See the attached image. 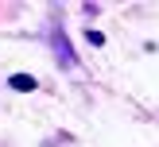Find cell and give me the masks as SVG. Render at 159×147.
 Wrapping results in <instances>:
<instances>
[{
	"label": "cell",
	"mask_w": 159,
	"mask_h": 147,
	"mask_svg": "<svg viewBox=\"0 0 159 147\" xmlns=\"http://www.w3.org/2000/svg\"><path fill=\"white\" fill-rule=\"evenodd\" d=\"M12 85H16V89H31L35 81H31V77H12Z\"/></svg>",
	"instance_id": "1"
}]
</instances>
